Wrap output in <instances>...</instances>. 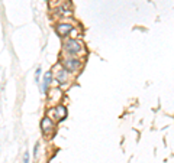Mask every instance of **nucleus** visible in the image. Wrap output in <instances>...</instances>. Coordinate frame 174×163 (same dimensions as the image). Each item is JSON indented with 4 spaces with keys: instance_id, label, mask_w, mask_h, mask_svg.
I'll use <instances>...</instances> for the list:
<instances>
[{
    "instance_id": "9d476101",
    "label": "nucleus",
    "mask_w": 174,
    "mask_h": 163,
    "mask_svg": "<svg viewBox=\"0 0 174 163\" xmlns=\"http://www.w3.org/2000/svg\"><path fill=\"white\" fill-rule=\"evenodd\" d=\"M23 163H29V152H25V155H23Z\"/></svg>"
},
{
    "instance_id": "39448f33",
    "label": "nucleus",
    "mask_w": 174,
    "mask_h": 163,
    "mask_svg": "<svg viewBox=\"0 0 174 163\" xmlns=\"http://www.w3.org/2000/svg\"><path fill=\"white\" fill-rule=\"evenodd\" d=\"M49 113H54V118H57V120H62V118H65L67 116V108L64 107V105H57L54 110H51Z\"/></svg>"
},
{
    "instance_id": "1a4fd4ad",
    "label": "nucleus",
    "mask_w": 174,
    "mask_h": 163,
    "mask_svg": "<svg viewBox=\"0 0 174 163\" xmlns=\"http://www.w3.org/2000/svg\"><path fill=\"white\" fill-rule=\"evenodd\" d=\"M38 152H39V142H36V143H35V147H34V156L35 157L38 156Z\"/></svg>"
},
{
    "instance_id": "f257e3e1",
    "label": "nucleus",
    "mask_w": 174,
    "mask_h": 163,
    "mask_svg": "<svg viewBox=\"0 0 174 163\" xmlns=\"http://www.w3.org/2000/svg\"><path fill=\"white\" fill-rule=\"evenodd\" d=\"M62 48H64V51H65L68 55H71V56H73V55H77V53H80L81 51H83V45L75 39L65 40Z\"/></svg>"
},
{
    "instance_id": "6e6552de",
    "label": "nucleus",
    "mask_w": 174,
    "mask_h": 163,
    "mask_svg": "<svg viewBox=\"0 0 174 163\" xmlns=\"http://www.w3.org/2000/svg\"><path fill=\"white\" fill-rule=\"evenodd\" d=\"M41 72H42V69H41V66H38V68H36V71H35V82H36V84H39V75H41Z\"/></svg>"
},
{
    "instance_id": "7ed1b4c3",
    "label": "nucleus",
    "mask_w": 174,
    "mask_h": 163,
    "mask_svg": "<svg viewBox=\"0 0 174 163\" xmlns=\"http://www.w3.org/2000/svg\"><path fill=\"white\" fill-rule=\"evenodd\" d=\"M55 29H57V33L61 35V36H68V35L74 30V27L71 23H58V25L55 26Z\"/></svg>"
},
{
    "instance_id": "0eeeda50",
    "label": "nucleus",
    "mask_w": 174,
    "mask_h": 163,
    "mask_svg": "<svg viewBox=\"0 0 174 163\" xmlns=\"http://www.w3.org/2000/svg\"><path fill=\"white\" fill-rule=\"evenodd\" d=\"M67 74H68V72L65 71L64 68L58 71V74H57V81H58V84L62 85V84H65V82H67Z\"/></svg>"
},
{
    "instance_id": "20e7f679",
    "label": "nucleus",
    "mask_w": 174,
    "mask_h": 163,
    "mask_svg": "<svg viewBox=\"0 0 174 163\" xmlns=\"http://www.w3.org/2000/svg\"><path fill=\"white\" fill-rule=\"evenodd\" d=\"M51 84H52V72L48 71V72H45L44 79H42V82H41V91L44 92V94H47L48 88H49Z\"/></svg>"
},
{
    "instance_id": "423d86ee",
    "label": "nucleus",
    "mask_w": 174,
    "mask_h": 163,
    "mask_svg": "<svg viewBox=\"0 0 174 163\" xmlns=\"http://www.w3.org/2000/svg\"><path fill=\"white\" fill-rule=\"evenodd\" d=\"M52 127H54V123H52L51 118L49 117L42 118V121H41V129H42V131H44L45 134H49V133L52 131Z\"/></svg>"
},
{
    "instance_id": "f03ea898",
    "label": "nucleus",
    "mask_w": 174,
    "mask_h": 163,
    "mask_svg": "<svg viewBox=\"0 0 174 163\" xmlns=\"http://www.w3.org/2000/svg\"><path fill=\"white\" fill-rule=\"evenodd\" d=\"M81 66V61L75 56H68L62 61V68L67 72H77Z\"/></svg>"
}]
</instances>
